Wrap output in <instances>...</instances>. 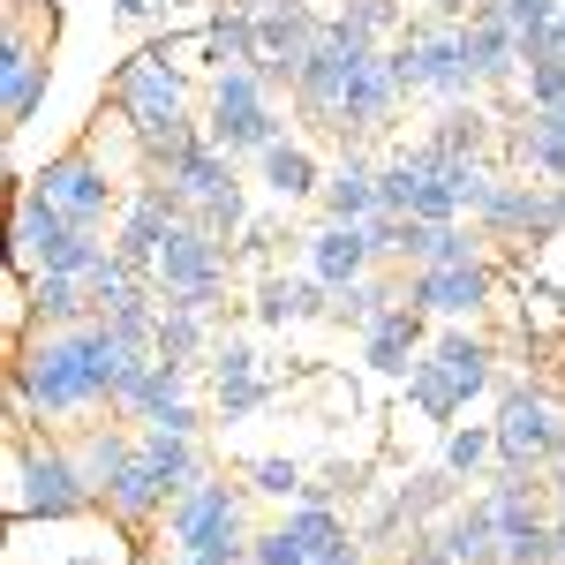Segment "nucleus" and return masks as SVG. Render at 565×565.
<instances>
[{
	"label": "nucleus",
	"instance_id": "f257e3e1",
	"mask_svg": "<svg viewBox=\"0 0 565 565\" xmlns=\"http://www.w3.org/2000/svg\"><path fill=\"white\" fill-rule=\"evenodd\" d=\"M136 362L129 340H114L106 317L90 324H61V332H15V362H8V415L31 423H90L114 407V385Z\"/></svg>",
	"mask_w": 565,
	"mask_h": 565
},
{
	"label": "nucleus",
	"instance_id": "f03ea898",
	"mask_svg": "<svg viewBox=\"0 0 565 565\" xmlns=\"http://www.w3.org/2000/svg\"><path fill=\"white\" fill-rule=\"evenodd\" d=\"M8 476H15V490H8L15 521H84V513H98V490L76 468V445L39 437L31 415H8Z\"/></svg>",
	"mask_w": 565,
	"mask_h": 565
},
{
	"label": "nucleus",
	"instance_id": "7ed1b4c3",
	"mask_svg": "<svg viewBox=\"0 0 565 565\" xmlns=\"http://www.w3.org/2000/svg\"><path fill=\"white\" fill-rule=\"evenodd\" d=\"M167 543H174V565H249L242 490L218 476H196L167 505Z\"/></svg>",
	"mask_w": 565,
	"mask_h": 565
},
{
	"label": "nucleus",
	"instance_id": "20e7f679",
	"mask_svg": "<svg viewBox=\"0 0 565 565\" xmlns=\"http://www.w3.org/2000/svg\"><path fill=\"white\" fill-rule=\"evenodd\" d=\"M498 468L505 476H551L565 452V399L543 385H505L498 392Z\"/></svg>",
	"mask_w": 565,
	"mask_h": 565
},
{
	"label": "nucleus",
	"instance_id": "39448f33",
	"mask_svg": "<svg viewBox=\"0 0 565 565\" xmlns=\"http://www.w3.org/2000/svg\"><path fill=\"white\" fill-rule=\"evenodd\" d=\"M490 362H498L490 340H476V332H445V340L407 370V392H415V407H423V415L445 423V415H460L476 392H490V377H498Z\"/></svg>",
	"mask_w": 565,
	"mask_h": 565
},
{
	"label": "nucleus",
	"instance_id": "423d86ee",
	"mask_svg": "<svg viewBox=\"0 0 565 565\" xmlns=\"http://www.w3.org/2000/svg\"><path fill=\"white\" fill-rule=\"evenodd\" d=\"M204 129H212V143L226 159H264V151L279 143V114H271V98H264V68H218Z\"/></svg>",
	"mask_w": 565,
	"mask_h": 565
},
{
	"label": "nucleus",
	"instance_id": "0eeeda50",
	"mask_svg": "<svg viewBox=\"0 0 565 565\" xmlns=\"http://www.w3.org/2000/svg\"><path fill=\"white\" fill-rule=\"evenodd\" d=\"M114 114L136 129V143H159L174 121H189V84H181V68L167 61V45L136 53L129 68L114 76Z\"/></svg>",
	"mask_w": 565,
	"mask_h": 565
},
{
	"label": "nucleus",
	"instance_id": "6e6552de",
	"mask_svg": "<svg viewBox=\"0 0 565 565\" xmlns=\"http://www.w3.org/2000/svg\"><path fill=\"white\" fill-rule=\"evenodd\" d=\"M385 61H392V76H399V90H430V98H468L476 90L460 23H415L407 45H392Z\"/></svg>",
	"mask_w": 565,
	"mask_h": 565
},
{
	"label": "nucleus",
	"instance_id": "1a4fd4ad",
	"mask_svg": "<svg viewBox=\"0 0 565 565\" xmlns=\"http://www.w3.org/2000/svg\"><path fill=\"white\" fill-rule=\"evenodd\" d=\"M31 189H39L68 226H90V234L121 212V196H114V181H106V159H98L90 143H68L61 159H45L39 174H31Z\"/></svg>",
	"mask_w": 565,
	"mask_h": 565
},
{
	"label": "nucleus",
	"instance_id": "9d476101",
	"mask_svg": "<svg viewBox=\"0 0 565 565\" xmlns=\"http://www.w3.org/2000/svg\"><path fill=\"white\" fill-rule=\"evenodd\" d=\"M490 264L468 257V264H415V279H407V302L430 309V317H482L490 309Z\"/></svg>",
	"mask_w": 565,
	"mask_h": 565
},
{
	"label": "nucleus",
	"instance_id": "9b49d317",
	"mask_svg": "<svg viewBox=\"0 0 565 565\" xmlns=\"http://www.w3.org/2000/svg\"><path fill=\"white\" fill-rule=\"evenodd\" d=\"M370 226H354V218H324L317 234H309V279L324 287V295H348L354 279H370Z\"/></svg>",
	"mask_w": 565,
	"mask_h": 565
},
{
	"label": "nucleus",
	"instance_id": "f8f14e48",
	"mask_svg": "<svg viewBox=\"0 0 565 565\" xmlns=\"http://www.w3.org/2000/svg\"><path fill=\"white\" fill-rule=\"evenodd\" d=\"M476 226L482 234H535V242H551L558 234L551 181H490V196L476 204Z\"/></svg>",
	"mask_w": 565,
	"mask_h": 565
},
{
	"label": "nucleus",
	"instance_id": "ddd939ff",
	"mask_svg": "<svg viewBox=\"0 0 565 565\" xmlns=\"http://www.w3.org/2000/svg\"><path fill=\"white\" fill-rule=\"evenodd\" d=\"M354 61H370V53H348V45H332V39H317L302 53V68H295V106H302L309 121H340V98H348V76H354Z\"/></svg>",
	"mask_w": 565,
	"mask_h": 565
},
{
	"label": "nucleus",
	"instance_id": "4468645a",
	"mask_svg": "<svg viewBox=\"0 0 565 565\" xmlns=\"http://www.w3.org/2000/svg\"><path fill=\"white\" fill-rule=\"evenodd\" d=\"M279 527L302 543V558H309V565H370V558H362V535H354V527L340 521L324 498H302V505H295V513H287Z\"/></svg>",
	"mask_w": 565,
	"mask_h": 565
},
{
	"label": "nucleus",
	"instance_id": "2eb2a0df",
	"mask_svg": "<svg viewBox=\"0 0 565 565\" xmlns=\"http://www.w3.org/2000/svg\"><path fill=\"white\" fill-rule=\"evenodd\" d=\"M460 39H468V68H476V84H513V68H527V53H521V31L482 0L476 15L460 23Z\"/></svg>",
	"mask_w": 565,
	"mask_h": 565
},
{
	"label": "nucleus",
	"instance_id": "dca6fc26",
	"mask_svg": "<svg viewBox=\"0 0 565 565\" xmlns=\"http://www.w3.org/2000/svg\"><path fill=\"white\" fill-rule=\"evenodd\" d=\"M317 196H324V218H354V226H370V218L385 212V204H377V159H370L362 143H348V159L324 174Z\"/></svg>",
	"mask_w": 565,
	"mask_h": 565
},
{
	"label": "nucleus",
	"instance_id": "f3484780",
	"mask_svg": "<svg viewBox=\"0 0 565 565\" xmlns=\"http://www.w3.org/2000/svg\"><path fill=\"white\" fill-rule=\"evenodd\" d=\"M423 317H430V309L392 302L385 317L362 332V348H370V370H385V377H407V370H415V348H423Z\"/></svg>",
	"mask_w": 565,
	"mask_h": 565
},
{
	"label": "nucleus",
	"instance_id": "a211bd4d",
	"mask_svg": "<svg viewBox=\"0 0 565 565\" xmlns=\"http://www.w3.org/2000/svg\"><path fill=\"white\" fill-rule=\"evenodd\" d=\"M68 234H76V226L53 212L39 189H23V204H15V271H23V279H31V271H45V264H53V249H61Z\"/></svg>",
	"mask_w": 565,
	"mask_h": 565
},
{
	"label": "nucleus",
	"instance_id": "6ab92c4d",
	"mask_svg": "<svg viewBox=\"0 0 565 565\" xmlns=\"http://www.w3.org/2000/svg\"><path fill=\"white\" fill-rule=\"evenodd\" d=\"M159 181L174 189V196L189 204V212H204L212 196H226V189H234V159H226V151L212 143V129H204V143H196V151H189L181 167H167Z\"/></svg>",
	"mask_w": 565,
	"mask_h": 565
},
{
	"label": "nucleus",
	"instance_id": "aec40b11",
	"mask_svg": "<svg viewBox=\"0 0 565 565\" xmlns=\"http://www.w3.org/2000/svg\"><path fill=\"white\" fill-rule=\"evenodd\" d=\"M136 445H143V460H151V468H159V476H167V490H189V482L196 476H212V468H204V445H196V437L189 430H167V423H143V430H136Z\"/></svg>",
	"mask_w": 565,
	"mask_h": 565
},
{
	"label": "nucleus",
	"instance_id": "412c9836",
	"mask_svg": "<svg viewBox=\"0 0 565 565\" xmlns=\"http://www.w3.org/2000/svg\"><path fill=\"white\" fill-rule=\"evenodd\" d=\"M437 535H445V551H452L460 565H505V535H498V521H490V498H468Z\"/></svg>",
	"mask_w": 565,
	"mask_h": 565
},
{
	"label": "nucleus",
	"instance_id": "4be33fe9",
	"mask_svg": "<svg viewBox=\"0 0 565 565\" xmlns=\"http://www.w3.org/2000/svg\"><path fill=\"white\" fill-rule=\"evenodd\" d=\"M513 151H521L527 174L565 181V98H558V106H535V114H527V129L513 136Z\"/></svg>",
	"mask_w": 565,
	"mask_h": 565
},
{
	"label": "nucleus",
	"instance_id": "5701e85b",
	"mask_svg": "<svg viewBox=\"0 0 565 565\" xmlns=\"http://www.w3.org/2000/svg\"><path fill=\"white\" fill-rule=\"evenodd\" d=\"M264 189H271L279 204H302V196H317L324 181H317V159H309L302 143H287V136H279V143L264 151Z\"/></svg>",
	"mask_w": 565,
	"mask_h": 565
},
{
	"label": "nucleus",
	"instance_id": "b1692460",
	"mask_svg": "<svg viewBox=\"0 0 565 565\" xmlns=\"http://www.w3.org/2000/svg\"><path fill=\"white\" fill-rule=\"evenodd\" d=\"M513 31H521V53L535 61V53H551V31H558V8L565 0H490Z\"/></svg>",
	"mask_w": 565,
	"mask_h": 565
},
{
	"label": "nucleus",
	"instance_id": "393cba45",
	"mask_svg": "<svg viewBox=\"0 0 565 565\" xmlns=\"http://www.w3.org/2000/svg\"><path fill=\"white\" fill-rule=\"evenodd\" d=\"M437 151H452V159H482V143H490V114L476 106H445V121L430 129Z\"/></svg>",
	"mask_w": 565,
	"mask_h": 565
},
{
	"label": "nucleus",
	"instance_id": "a878e982",
	"mask_svg": "<svg viewBox=\"0 0 565 565\" xmlns=\"http://www.w3.org/2000/svg\"><path fill=\"white\" fill-rule=\"evenodd\" d=\"M445 505H452V468H430V476H415L399 490V521L407 527H430Z\"/></svg>",
	"mask_w": 565,
	"mask_h": 565
},
{
	"label": "nucleus",
	"instance_id": "bb28decb",
	"mask_svg": "<svg viewBox=\"0 0 565 565\" xmlns=\"http://www.w3.org/2000/svg\"><path fill=\"white\" fill-rule=\"evenodd\" d=\"M317 295L324 287H287V279H264V295H257V317L264 324H287V317H317Z\"/></svg>",
	"mask_w": 565,
	"mask_h": 565
},
{
	"label": "nucleus",
	"instance_id": "cd10ccee",
	"mask_svg": "<svg viewBox=\"0 0 565 565\" xmlns=\"http://www.w3.org/2000/svg\"><path fill=\"white\" fill-rule=\"evenodd\" d=\"M385 309H392V287H385V279H354L348 295H340V309H332V317H340V324H354V332H370Z\"/></svg>",
	"mask_w": 565,
	"mask_h": 565
},
{
	"label": "nucleus",
	"instance_id": "c85d7f7f",
	"mask_svg": "<svg viewBox=\"0 0 565 565\" xmlns=\"http://www.w3.org/2000/svg\"><path fill=\"white\" fill-rule=\"evenodd\" d=\"M482 460H498V430H452L445 437V468L452 476H476Z\"/></svg>",
	"mask_w": 565,
	"mask_h": 565
},
{
	"label": "nucleus",
	"instance_id": "c756f323",
	"mask_svg": "<svg viewBox=\"0 0 565 565\" xmlns=\"http://www.w3.org/2000/svg\"><path fill=\"white\" fill-rule=\"evenodd\" d=\"M196 348H204V317H196V309H167V317H159V354L189 362Z\"/></svg>",
	"mask_w": 565,
	"mask_h": 565
},
{
	"label": "nucleus",
	"instance_id": "7c9ffc66",
	"mask_svg": "<svg viewBox=\"0 0 565 565\" xmlns=\"http://www.w3.org/2000/svg\"><path fill=\"white\" fill-rule=\"evenodd\" d=\"M565 98V53H535L527 61V106H558Z\"/></svg>",
	"mask_w": 565,
	"mask_h": 565
},
{
	"label": "nucleus",
	"instance_id": "2f4dec72",
	"mask_svg": "<svg viewBox=\"0 0 565 565\" xmlns=\"http://www.w3.org/2000/svg\"><path fill=\"white\" fill-rule=\"evenodd\" d=\"M249 565H309V558L287 527H264V535H249Z\"/></svg>",
	"mask_w": 565,
	"mask_h": 565
},
{
	"label": "nucleus",
	"instance_id": "473e14b6",
	"mask_svg": "<svg viewBox=\"0 0 565 565\" xmlns=\"http://www.w3.org/2000/svg\"><path fill=\"white\" fill-rule=\"evenodd\" d=\"M399 565H460V558L445 551V535H437V527H407V551H399Z\"/></svg>",
	"mask_w": 565,
	"mask_h": 565
},
{
	"label": "nucleus",
	"instance_id": "72a5a7b5",
	"mask_svg": "<svg viewBox=\"0 0 565 565\" xmlns=\"http://www.w3.org/2000/svg\"><path fill=\"white\" fill-rule=\"evenodd\" d=\"M249 407H264V377H226V385H218V415H226V423L249 415Z\"/></svg>",
	"mask_w": 565,
	"mask_h": 565
},
{
	"label": "nucleus",
	"instance_id": "f704fd0d",
	"mask_svg": "<svg viewBox=\"0 0 565 565\" xmlns=\"http://www.w3.org/2000/svg\"><path fill=\"white\" fill-rule=\"evenodd\" d=\"M249 476H257L264 498H295V490H302V468H295V460H257Z\"/></svg>",
	"mask_w": 565,
	"mask_h": 565
},
{
	"label": "nucleus",
	"instance_id": "c9c22d12",
	"mask_svg": "<svg viewBox=\"0 0 565 565\" xmlns=\"http://www.w3.org/2000/svg\"><path fill=\"white\" fill-rule=\"evenodd\" d=\"M204 226H212V234H234V226H242V189H226V196H212V204H204Z\"/></svg>",
	"mask_w": 565,
	"mask_h": 565
},
{
	"label": "nucleus",
	"instance_id": "e433bc0d",
	"mask_svg": "<svg viewBox=\"0 0 565 565\" xmlns=\"http://www.w3.org/2000/svg\"><path fill=\"white\" fill-rule=\"evenodd\" d=\"M226 377H257V354L242 348V340H226V354H218V385Z\"/></svg>",
	"mask_w": 565,
	"mask_h": 565
},
{
	"label": "nucleus",
	"instance_id": "4c0bfd02",
	"mask_svg": "<svg viewBox=\"0 0 565 565\" xmlns=\"http://www.w3.org/2000/svg\"><path fill=\"white\" fill-rule=\"evenodd\" d=\"M430 8H437V23H468L482 0H430Z\"/></svg>",
	"mask_w": 565,
	"mask_h": 565
},
{
	"label": "nucleus",
	"instance_id": "58836bf2",
	"mask_svg": "<svg viewBox=\"0 0 565 565\" xmlns=\"http://www.w3.org/2000/svg\"><path fill=\"white\" fill-rule=\"evenodd\" d=\"M551 505H558V513H565V452H558V460H551Z\"/></svg>",
	"mask_w": 565,
	"mask_h": 565
},
{
	"label": "nucleus",
	"instance_id": "ea45409f",
	"mask_svg": "<svg viewBox=\"0 0 565 565\" xmlns=\"http://www.w3.org/2000/svg\"><path fill=\"white\" fill-rule=\"evenodd\" d=\"M551 218L565 226V181H551Z\"/></svg>",
	"mask_w": 565,
	"mask_h": 565
}]
</instances>
